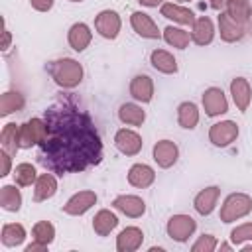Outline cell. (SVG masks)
Listing matches in <instances>:
<instances>
[{
	"mask_svg": "<svg viewBox=\"0 0 252 252\" xmlns=\"http://www.w3.org/2000/svg\"><path fill=\"white\" fill-rule=\"evenodd\" d=\"M161 16L163 18H169L177 24H187V26H193L195 24V14L187 8H181V6H175L171 2L167 4H161Z\"/></svg>",
	"mask_w": 252,
	"mask_h": 252,
	"instance_id": "22",
	"label": "cell"
},
{
	"mask_svg": "<svg viewBox=\"0 0 252 252\" xmlns=\"http://www.w3.org/2000/svg\"><path fill=\"white\" fill-rule=\"evenodd\" d=\"M195 228L197 224L189 215H173L167 220V234L177 242H185L195 232Z\"/></svg>",
	"mask_w": 252,
	"mask_h": 252,
	"instance_id": "5",
	"label": "cell"
},
{
	"mask_svg": "<svg viewBox=\"0 0 252 252\" xmlns=\"http://www.w3.org/2000/svg\"><path fill=\"white\" fill-rule=\"evenodd\" d=\"M238 136V126L232 122V120H224V122H217L211 126L209 130V140L219 146V148H224L228 144H232Z\"/></svg>",
	"mask_w": 252,
	"mask_h": 252,
	"instance_id": "6",
	"label": "cell"
},
{
	"mask_svg": "<svg viewBox=\"0 0 252 252\" xmlns=\"http://www.w3.org/2000/svg\"><path fill=\"white\" fill-rule=\"evenodd\" d=\"M71 2H81V0H71Z\"/></svg>",
	"mask_w": 252,
	"mask_h": 252,
	"instance_id": "46",
	"label": "cell"
},
{
	"mask_svg": "<svg viewBox=\"0 0 252 252\" xmlns=\"http://www.w3.org/2000/svg\"><path fill=\"white\" fill-rule=\"evenodd\" d=\"M116 224H118L116 215L110 213V211H106V209L98 211V213L94 215V219H93V228H94V232H96L98 236L110 234V230H112Z\"/></svg>",
	"mask_w": 252,
	"mask_h": 252,
	"instance_id": "26",
	"label": "cell"
},
{
	"mask_svg": "<svg viewBox=\"0 0 252 252\" xmlns=\"http://www.w3.org/2000/svg\"><path fill=\"white\" fill-rule=\"evenodd\" d=\"M47 136V124L43 118H32L26 124L20 126V146L32 148L35 144H41Z\"/></svg>",
	"mask_w": 252,
	"mask_h": 252,
	"instance_id": "4",
	"label": "cell"
},
{
	"mask_svg": "<svg viewBox=\"0 0 252 252\" xmlns=\"http://www.w3.org/2000/svg\"><path fill=\"white\" fill-rule=\"evenodd\" d=\"M203 106L207 116H219L228 110V102L224 98V93L217 87H211L203 93Z\"/></svg>",
	"mask_w": 252,
	"mask_h": 252,
	"instance_id": "8",
	"label": "cell"
},
{
	"mask_svg": "<svg viewBox=\"0 0 252 252\" xmlns=\"http://www.w3.org/2000/svg\"><path fill=\"white\" fill-rule=\"evenodd\" d=\"M94 28L102 37L114 39L118 35V32H120V16L114 10H102L94 18Z\"/></svg>",
	"mask_w": 252,
	"mask_h": 252,
	"instance_id": "7",
	"label": "cell"
},
{
	"mask_svg": "<svg viewBox=\"0 0 252 252\" xmlns=\"http://www.w3.org/2000/svg\"><path fill=\"white\" fill-rule=\"evenodd\" d=\"M177 122L181 128H195L199 122V110L195 106V102H181L177 108Z\"/></svg>",
	"mask_w": 252,
	"mask_h": 252,
	"instance_id": "27",
	"label": "cell"
},
{
	"mask_svg": "<svg viewBox=\"0 0 252 252\" xmlns=\"http://www.w3.org/2000/svg\"><path fill=\"white\" fill-rule=\"evenodd\" d=\"M248 33H252V20L248 22Z\"/></svg>",
	"mask_w": 252,
	"mask_h": 252,
	"instance_id": "44",
	"label": "cell"
},
{
	"mask_svg": "<svg viewBox=\"0 0 252 252\" xmlns=\"http://www.w3.org/2000/svg\"><path fill=\"white\" fill-rule=\"evenodd\" d=\"M213 37H215V28H213L211 18H207V16L197 18L195 24H193L191 39H193L197 45H207V43L213 41Z\"/></svg>",
	"mask_w": 252,
	"mask_h": 252,
	"instance_id": "19",
	"label": "cell"
},
{
	"mask_svg": "<svg viewBox=\"0 0 252 252\" xmlns=\"http://www.w3.org/2000/svg\"><path fill=\"white\" fill-rule=\"evenodd\" d=\"M45 248H47V246L33 242V244H30V246H26V252H37V250H45Z\"/></svg>",
	"mask_w": 252,
	"mask_h": 252,
	"instance_id": "40",
	"label": "cell"
},
{
	"mask_svg": "<svg viewBox=\"0 0 252 252\" xmlns=\"http://www.w3.org/2000/svg\"><path fill=\"white\" fill-rule=\"evenodd\" d=\"M47 73L63 89H75L83 81V67L71 57H63L47 63Z\"/></svg>",
	"mask_w": 252,
	"mask_h": 252,
	"instance_id": "2",
	"label": "cell"
},
{
	"mask_svg": "<svg viewBox=\"0 0 252 252\" xmlns=\"http://www.w3.org/2000/svg\"><path fill=\"white\" fill-rule=\"evenodd\" d=\"M179 150L171 140H159L154 146V159L158 161L159 167H171L177 161Z\"/></svg>",
	"mask_w": 252,
	"mask_h": 252,
	"instance_id": "15",
	"label": "cell"
},
{
	"mask_svg": "<svg viewBox=\"0 0 252 252\" xmlns=\"http://www.w3.org/2000/svg\"><path fill=\"white\" fill-rule=\"evenodd\" d=\"M0 159H2V171H0V175L4 177V175L10 173V154L6 150H2L0 152Z\"/></svg>",
	"mask_w": 252,
	"mask_h": 252,
	"instance_id": "38",
	"label": "cell"
},
{
	"mask_svg": "<svg viewBox=\"0 0 252 252\" xmlns=\"http://www.w3.org/2000/svg\"><path fill=\"white\" fill-rule=\"evenodd\" d=\"M252 211V199L244 193H232L224 199V205L220 209V220L232 222L240 217H246Z\"/></svg>",
	"mask_w": 252,
	"mask_h": 252,
	"instance_id": "3",
	"label": "cell"
},
{
	"mask_svg": "<svg viewBox=\"0 0 252 252\" xmlns=\"http://www.w3.org/2000/svg\"><path fill=\"white\" fill-rule=\"evenodd\" d=\"M156 179V173L150 165L146 163H136L130 167L128 171V183L132 187H138V189H144V187H150Z\"/></svg>",
	"mask_w": 252,
	"mask_h": 252,
	"instance_id": "17",
	"label": "cell"
},
{
	"mask_svg": "<svg viewBox=\"0 0 252 252\" xmlns=\"http://www.w3.org/2000/svg\"><path fill=\"white\" fill-rule=\"evenodd\" d=\"M230 94L234 98V104L240 112H246L248 110V104H250V98H252V91H250V85L244 77H236L230 81Z\"/></svg>",
	"mask_w": 252,
	"mask_h": 252,
	"instance_id": "14",
	"label": "cell"
},
{
	"mask_svg": "<svg viewBox=\"0 0 252 252\" xmlns=\"http://www.w3.org/2000/svg\"><path fill=\"white\" fill-rule=\"evenodd\" d=\"M219 30H220V37L228 43L242 39V35L246 33L244 26L238 24L236 20H232L226 12H220V16H219Z\"/></svg>",
	"mask_w": 252,
	"mask_h": 252,
	"instance_id": "13",
	"label": "cell"
},
{
	"mask_svg": "<svg viewBox=\"0 0 252 252\" xmlns=\"http://www.w3.org/2000/svg\"><path fill=\"white\" fill-rule=\"evenodd\" d=\"M24 106V96L16 91H8L0 96V116H8Z\"/></svg>",
	"mask_w": 252,
	"mask_h": 252,
	"instance_id": "31",
	"label": "cell"
},
{
	"mask_svg": "<svg viewBox=\"0 0 252 252\" xmlns=\"http://www.w3.org/2000/svg\"><path fill=\"white\" fill-rule=\"evenodd\" d=\"M14 181L22 187H28L35 181V167L32 163H20L14 169Z\"/></svg>",
	"mask_w": 252,
	"mask_h": 252,
	"instance_id": "35",
	"label": "cell"
},
{
	"mask_svg": "<svg viewBox=\"0 0 252 252\" xmlns=\"http://www.w3.org/2000/svg\"><path fill=\"white\" fill-rule=\"evenodd\" d=\"M118 118H120L124 124L140 126V124L144 122V118H146V112H144L138 104H134V102H126V104L120 106V110H118Z\"/></svg>",
	"mask_w": 252,
	"mask_h": 252,
	"instance_id": "29",
	"label": "cell"
},
{
	"mask_svg": "<svg viewBox=\"0 0 252 252\" xmlns=\"http://www.w3.org/2000/svg\"><path fill=\"white\" fill-rule=\"evenodd\" d=\"M53 236H55V228H53L51 222H47V220L35 222V226H33V242L47 246V244H51Z\"/></svg>",
	"mask_w": 252,
	"mask_h": 252,
	"instance_id": "34",
	"label": "cell"
},
{
	"mask_svg": "<svg viewBox=\"0 0 252 252\" xmlns=\"http://www.w3.org/2000/svg\"><path fill=\"white\" fill-rule=\"evenodd\" d=\"M32 2V6L35 8V10H39V12H47L51 6H53V0H30Z\"/></svg>",
	"mask_w": 252,
	"mask_h": 252,
	"instance_id": "39",
	"label": "cell"
},
{
	"mask_svg": "<svg viewBox=\"0 0 252 252\" xmlns=\"http://www.w3.org/2000/svg\"><path fill=\"white\" fill-rule=\"evenodd\" d=\"M0 205L2 209L10 211V213H16L22 205V193L20 189H16L14 185H4L0 189Z\"/></svg>",
	"mask_w": 252,
	"mask_h": 252,
	"instance_id": "30",
	"label": "cell"
},
{
	"mask_svg": "<svg viewBox=\"0 0 252 252\" xmlns=\"http://www.w3.org/2000/svg\"><path fill=\"white\" fill-rule=\"evenodd\" d=\"M24 238H26V230L22 224H16V222L4 224V228H2V244L4 246H18L24 242Z\"/></svg>",
	"mask_w": 252,
	"mask_h": 252,
	"instance_id": "32",
	"label": "cell"
},
{
	"mask_svg": "<svg viewBox=\"0 0 252 252\" xmlns=\"http://www.w3.org/2000/svg\"><path fill=\"white\" fill-rule=\"evenodd\" d=\"M94 203H96L94 191H79L77 195H73V197L63 205V211H65L67 215H83V213H87Z\"/></svg>",
	"mask_w": 252,
	"mask_h": 252,
	"instance_id": "11",
	"label": "cell"
},
{
	"mask_svg": "<svg viewBox=\"0 0 252 252\" xmlns=\"http://www.w3.org/2000/svg\"><path fill=\"white\" fill-rule=\"evenodd\" d=\"M219 193H220L219 187H207V189L199 191L197 197H195V209H197V213L203 215V217L205 215H211L213 209H215V205H217Z\"/></svg>",
	"mask_w": 252,
	"mask_h": 252,
	"instance_id": "20",
	"label": "cell"
},
{
	"mask_svg": "<svg viewBox=\"0 0 252 252\" xmlns=\"http://www.w3.org/2000/svg\"><path fill=\"white\" fill-rule=\"evenodd\" d=\"M91 37H93V33L87 24H75L69 30V45L75 51H83L91 43Z\"/></svg>",
	"mask_w": 252,
	"mask_h": 252,
	"instance_id": "24",
	"label": "cell"
},
{
	"mask_svg": "<svg viewBox=\"0 0 252 252\" xmlns=\"http://www.w3.org/2000/svg\"><path fill=\"white\" fill-rule=\"evenodd\" d=\"M142 240H144L142 230L138 226H128V228H124L118 234V238H116V250L118 252H134V250L140 248Z\"/></svg>",
	"mask_w": 252,
	"mask_h": 252,
	"instance_id": "16",
	"label": "cell"
},
{
	"mask_svg": "<svg viewBox=\"0 0 252 252\" xmlns=\"http://www.w3.org/2000/svg\"><path fill=\"white\" fill-rule=\"evenodd\" d=\"M150 61H152L154 69H158V71H161V73H177V61H175V57H173L169 51H165V49H156V51H152Z\"/></svg>",
	"mask_w": 252,
	"mask_h": 252,
	"instance_id": "25",
	"label": "cell"
},
{
	"mask_svg": "<svg viewBox=\"0 0 252 252\" xmlns=\"http://www.w3.org/2000/svg\"><path fill=\"white\" fill-rule=\"evenodd\" d=\"M8 43H10V33H8V30H4V45H2V49H6Z\"/></svg>",
	"mask_w": 252,
	"mask_h": 252,
	"instance_id": "43",
	"label": "cell"
},
{
	"mask_svg": "<svg viewBox=\"0 0 252 252\" xmlns=\"http://www.w3.org/2000/svg\"><path fill=\"white\" fill-rule=\"evenodd\" d=\"M230 240H232L234 244H242L244 240H252V222H246V224L236 226V228L230 232Z\"/></svg>",
	"mask_w": 252,
	"mask_h": 252,
	"instance_id": "36",
	"label": "cell"
},
{
	"mask_svg": "<svg viewBox=\"0 0 252 252\" xmlns=\"http://www.w3.org/2000/svg\"><path fill=\"white\" fill-rule=\"evenodd\" d=\"M209 4H211V8H215V10H220V8L226 4V0H209Z\"/></svg>",
	"mask_w": 252,
	"mask_h": 252,
	"instance_id": "42",
	"label": "cell"
},
{
	"mask_svg": "<svg viewBox=\"0 0 252 252\" xmlns=\"http://www.w3.org/2000/svg\"><path fill=\"white\" fill-rule=\"evenodd\" d=\"M130 94L132 98L140 102H150L154 96V83L148 75H136L130 83Z\"/></svg>",
	"mask_w": 252,
	"mask_h": 252,
	"instance_id": "18",
	"label": "cell"
},
{
	"mask_svg": "<svg viewBox=\"0 0 252 252\" xmlns=\"http://www.w3.org/2000/svg\"><path fill=\"white\" fill-rule=\"evenodd\" d=\"M57 191V181L51 173H43L35 179V189H33V201L39 203V201H45L49 197H53Z\"/></svg>",
	"mask_w": 252,
	"mask_h": 252,
	"instance_id": "21",
	"label": "cell"
},
{
	"mask_svg": "<svg viewBox=\"0 0 252 252\" xmlns=\"http://www.w3.org/2000/svg\"><path fill=\"white\" fill-rule=\"evenodd\" d=\"M112 207L116 211L124 213L126 217H132V219L142 217L144 211H146V203L136 195H120V197H116L112 201Z\"/></svg>",
	"mask_w": 252,
	"mask_h": 252,
	"instance_id": "9",
	"label": "cell"
},
{
	"mask_svg": "<svg viewBox=\"0 0 252 252\" xmlns=\"http://www.w3.org/2000/svg\"><path fill=\"white\" fill-rule=\"evenodd\" d=\"M226 14L242 26L248 24L250 16H252L250 0H226Z\"/></svg>",
	"mask_w": 252,
	"mask_h": 252,
	"instance_id": "23",
	"label": "cell"
},
{
	"mask_svg": "<svg viewBox=\"0 0 252 252\" xmlns=\"http://www.w3.org/2000/svg\"><path fill=\"white\" fill-rule=\"evenodd\" d=\"M163 39L169 45L177 47V49H185L189 45V33L185 30H179V28H173V26H167L163 30Z\"/></svg>",
	"mask_w": 252,
	"mask_h": 252,
	"instance_id": "33",
	"label": "cell"
},
{
	"mask_svg": "<svg viewBox=\"0 0 252 252\" xmlns=\"http://www.w3.org/2000/svg\"><path fill=\"white\" fill-rule=\"evenodd\" d=\"M177 2H189V0H177Z\"/></svg>",
	"mask_w": 252,
	"mask_h": 252,
	"instance_id": "45",
	"label": "cell"
},
{
	"mask_svg": "<svg viewBox=\"0 0 252 252\" xmlns=\"http://www.w3.org/2000/svg\"><path fill=\"white\" fill-rule=\"evenodd\" d=\"M130 24L134 28V32L142 37H148V39H159V32H158V26L154 24V20L144 14V12H134L130 16Z\"/></svg>",
	"mask_w": 252,
	"mask_h": 252,
	"instance_id": "12",
	"label": "cell"
},
{
	"mask_svg": "<svg viewBox=\"0 0 252 252\" xmlns=\"http://www.w3.org/2000/svg\"><path fill=\"white\" fill-rule=\"evenodd\" d=\"M47 136L39 144L37 161L59 175L79 173L102 159L100 134L83 108L73 100H59L43 114Z\"/></svg>",
	"mask_w": 252,
	"mask_h": 252,
	"instance_id": "1",
	"label": "cell"
},
{
	"mask_svg": "<svg viewBox=\"0 0 252 252\" xmlns=\"http://www.w3.org/2000/svg\"><path fill=\"white\" fill-rule=\"evenodd\" d=\"M0 142H2V150H6L10 156H14L18 152L20 146V128L16 124H6L2 134H0Z\"/></svg>",
	"mask_w": 252,
	"mask_h": 252,
	"instance_id": "28",
	"label": "cell"
},
{
	"mask_svg": "<svg viewBox=\"0 0 252 252\" xmlns=\"http://www.w3.org/2000/svg\"><path fill=\"white\" fill-rule=\"evenodd\" d=\"M217 246V238L213 234H203L195 244H193V252H213Z\"/></svg>",
	"mask_w": 252,
	"mask_h": 252,
	"instance_id": "37",
	"label": "cell"
},
{
	"mask_svg": "<svg viewBox=\"0 0 252 252\" xmlns=\"http://www.w3.org/2000/svg\"><path fill=\"white\" fill-rule=\"evenodd\" d=\"M114 144H116V148H118L124 156H136V154L142 150V138H140L136 132L126 130V128H122V130L116 132Z\"/></svg>",
	"mask_w": 252,
	"mask_h": 252,
	"instance_id": "10",
	"label": "cell"
},
{
	"mask_svg": "<svg viewBox=\"0 0 252 252\" xmlns=\"http://www.w3.org/2000/svg\"><path fill=\"white\" fill-rule=\"evenodd\" d=\"M140 4H144V6H148V8H156L158 4H161V0H138Z\"/></svg>",
	"mask_w": 252,
	"mask_h": 252,
	"instance_id": "41",
	"label": "cell"
}]
</instances>
